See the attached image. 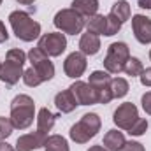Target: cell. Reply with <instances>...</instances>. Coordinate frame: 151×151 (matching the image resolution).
Masks as SVG:
<instances>
[{"mask_svg":"<svg viewBox=\"0 0 151 151\" xmlns=\"http://www.w3.org/2000/svg\"><path fill=\"white\" fill-rule=\"evenodd\" d=\"M11 121L14 125V128L18 130H27L34 119L37 118L35 116V102L30 95H16L11 102Z\"/></svg>","mask_w":151,"mask_h":151,"instance_id":"1","label":"cell"},{"mask_svg":"<svg viewBox=\"0 0 151 151\" xmlns=\"http://www.w3.org/2000/svg\"><path fill=\"white\" fill-rule=\"evenodd\" d=\"M9 23L14 35L23 42H32L40 37V23L32 19V16L25 11H12L9 14Z\"/></svg>","mask_w":151,"mask_h":151,"instance_id":"2","label":"cell"},{"mask_svg":"<svg viewBox=\"0 0 151 151\" xmlns=\"http://www.w3.org/2000/svg\"><path fill=\"white\" fill-rule=\"evenodd\" d=\"M53 23L58 28V32H62L65 35H77V34L83 32V28L86 25V19L77 11L69 7V9H60L55 14Z\"/></svg>","mask_w":151,"mask_h":151,"instance_id":"3","label":"cell"},{"mask_svg":"<svg viewBox=\"0 0 151 151\" xmlns=\"http://www.w3.org/2000/svg\"><path fill=\"white\" fill-rule=\"evenodd\" d=\"M128 58H130V47L127 46V42H113L107 47V55L104 58V70H107L109 74L123 72Z\"/></svg>","mask_w":151,"mask_h":151,"instance_id":"4","label":"cell"},{"mask_svg":"<svg viewBox=\"0 0 151 151\" xmlns=\"http://www.w3.org/2000/svg\"><path fill=\"white\" fill-rule=\"evenodd\" d=\"M37 47H40L47 56H60L67 49V37L62 32H47L39 37Z\"/></svg>","mask_w":151,"mask_h":151,"instance_id":"5","label":"cell"},{"mask_svg":"<svg viewBox=\"0 0 151 151\" xmlns=\"http://www.w3.org/2000/svg\"><path fill=\"white\" fill-rule=\"evenodd\" d=\"M137 119H139V111H137V106L132 102H123L121 106H118V109L113 114L114 125L119 130H128Z\"/></svg>","mask_w":151,"mask_h":151,"instance_id":"6","label":"cell"},{"mask_svg":"<svg viewBox=\"0 0 151 151\" xmlns=\"http://www.w3.org/2000/svg\"><path fill=\"white\" fill-rule=\"evenodd\" d=\"M69 90L72 91L77 106H93V104H97V90L91 84L76 79V83H72L69 86Z\"/></svg>","mask_w":151,"mask_h":151,"instance_id":"7","label":"cell"},{"mask_svg":"<svg viewBox=\"0 0 151 151\" xmlns=\"http://www.w3.org/2000/svg\"><path fill=\"white\" fill-rule=\"evenodd\" d=\"M88 67V62H86V55H83L81 51H74L70 53L65 62H63V72L67 77L70 79H79L81 76L84 74Z\"/></svg>","mask_w":151,"mask_h":151,"instance_id":"8","label":"cell"},{"mask_svg":"<svg viewBox=\"0 0 151 151\" xmlns=\"http://www.w3.org/2000/svg\"><path fill=\"white\" fill-rule=\"evenodd\" d=\"M132 32L137 42L151 44V18L144 14H134L132 16Z\"/></svg>","mask_w":151,"mask_h":151,"instance_id":"9","label":"cell"},{"mask_svg":"<svg viewBox=\"0 0 151 151\" xmlns=\"http://www.w3.org/2000/svg\"><path fill=\"white\" fill-rule=\"evenodd\" d=\"M46 139H47V135L39 130L32 132V134L19 135L16 141V151H35L39 148H44Z\"/></svg>","mask_w":151,"mask_h":151,"instance_id":"10","label":"cell"},{"mask_svg":"<svg viewBox=\"0 0 151 151\" xmlns=\"http://www.w3.org/2000/svg\"><path fill=\"white\" fill-rule=\"evenodd\" d=\"M23 67L16 65V63H11V62H4L2 67H0V81L4 84H9V86H14L19 79H23Z\"/></svg>","mask_w":151,"mask_h":151,"instance_id":"11","label":"cell"},{"mask_svg":"<svg viewBox=\"0 0 151 151\" xmlns=\"http://www.w3.org/2000/svg\"><path fill=\"white\" fill-rule=\"evenodd\" d=\"M79 51L86 56H93L100 51V37L91 34V32H86L83 34L79 39Z\"/></svg>","mask_w":151,"mask_h":151,"instance_id":"12","label":"cell"},{"mask_svg":"<svg viewBox=\"0 0 151 151\" xmlns=\"http://www.w3.org/2000/svg\"><path fill=\"white\" fill-rule=\"evenodd\" d=\"M55 106L58 107L60 113L69 114L77 107V102H76L72 91L67 88V90H62V91H58V93L55 95Z\"/></svg>","mask_w":151,"mask_h":151,"instance_id":"13","label":"cell"},{"mask_svg":"<svg viewBox=\"0 0 151 151\" xmlns=\"http://www.w3.org/2000/svg\"><path fill=\"white\" fill-rule=\"evenodd\" d=\"M56 118H58V116H56V114H53L49 109H47V107H42V109H39L37 118H35V121H37V130L47 135V134L53 130Z\"/></svg>","mask_w":151,"mask_h":151,"instance_id":"14","label":"cell"},{"mask_svg":"<svg viewBox=\"0 0 151 151\" xmlns=\"http://www.w3.org/2000/svg\"><path fill=\"white\" fill-rule=\"evenodd\" d=\"M86 32H91L95 35H106V28H107V16L104 14H93L90 18H86V25H84Z\"/></svg>","mask_w":151,"mask_h":151,"instance_id":"15","label":"cell"},{"mask_svg":"<svg viewBox=\"0 0 151 151\" xmlns=\"http://www.w3.org/2000/svg\"><path fill=\"white\" fill-rule=\"evenodd\" d=\"M125 142H127V139H125V135H123V132H119V130H109L106 135H104V148L107 151H121L123 150V146H125Z\"/></svg>","mask_w":151,"mask_h":151,"instance_id":"16","label":"cell"},{"mask_svg":"<svg viewBox=\"0 0 151 151\" xmlns=\"http://www.w3.org/2000/svg\"><path fill=\"white\" fill-rule=\"evenodd\" d=\"M72 9L77 11L84 19L97 14L99 11V0H72Z\"/></svg>","mask_w":151,"mask_h":151,"instance_id":"17","label":"cell"},{"mask_svg":"<svg viewBox=\"0 0 151 151\" xmlns=\"http://www.w3.org/2000/svg\"><path fill=\"white\" fill-rule=\"evenodd\" d=\"M111 79L113 77L107 70H93L88 77V84H91L95 90H100V88L111 86Z\"/></svg>","mask_w":151,"mask_h":151,"instance_id":"18","label":"cell"},{"mask_svg":"<svg viewBox=\"0 0 151 151\" xmlns=\"http://www.w3.org/2000/svg\"><path fill=\"white\" fill-rule=\"evenodd\" d=\"M111 14L114 18H118L121 23L128 21L130 16H132V9H130V4L127 0H116L111 7Z\"/></svg>","mask_w":151,"mask_h":151,"instance_id":"19","label":"cell"},{"mask_svg":"<svg viewBox=\"0 0 151 151\" xmlns=\"http://www.w3.org/2000/svg\"><path fill=\"white\" fill-rule=\"evenodd\" d=\"M69 135H70V139L77 142V144H86L90 139H93V135L86 130V127L79 121V123H76L70 127V132H69Z\"/></svg>","mask_w":151,"mask_h":151,"instance_id":"20","label":"cell"},{"mask_svg":"<svg viewBox=\"0 0 151 151\" xmlns=\"http://www.w3.org/2000/svg\"><path fill=\"white\" fill-rule=\"evenodd\" d=\"M35 70H37L39 77L42 79V83H46V81H51L53 77H55V65H53V62L49 60V58H44L42 62H39L35 65H32Z\"/></svg>","mask_w":151,"mask_h":151,"instance_id":"21","label":"cell"},{"mask_svg":"<svg viewBox=\"0 0 151 151\" xmlns=\"http://www.w3.org/2000/svg\"><path fill=\"white\" fill-rule=\"evenodd\" d=\"M44 151H70V148H69V142L65 137L55 134V135H47Z\"/></svg>","mask_w":151,"mask_h":151,"instance_id":"22","label":"cell"},{"mask_svg":"<svg viewBox=\"0 0 151 151\" xmlns=\"http://www.w3.org/2000/svg\"><path fill=\"white\" fill-rule=\"evenodd\" d=\"M81 123L86 127V130L95 137L99 132H100V127H102V119L97 113H86L81 118Z\"/></svg>","mask_w":151,"mask_h":151,"instance_id":"23","label":"cell"},{"mask_svg":"<svg viewBox=\"0 0 151 151\" xmlns=\"http://www.w3.org/2000/svg\"><path fill=\"white\" fill-rule=\"evenodd\" d=\"M130 86H128V81L125 77H113L111 79V91H113L114 99H123L127 93H128Z\"/></svg>","mask_w":151,"mask_h":151,"instance_id":"24","label":"cell"},{"mask_svg":"<svg viewBox=\"0 0 151 151\" xmlns=\"http://www.w3.org/2000/svg\"><path fill=\"white\" fill-rule=\"evenodd\" d=\"M142 70H144V65H142V62H141L139 58H135V56H130V58L127 60V63H125V69H123V72L127 76H130V77H139Z\"/></svg>","mask_w":151,"mask_h":151,"instance_id":"25","label":"cell"},{"mask_svg":"<svg viewBox=\"0 0 151 151\" xmlns=\"http://www.w3.org/2000/svg\"><path fill=\"white\" fill-rule=\"evenodd\" d=\"M5 60L11 62V63H16V65H19V67H23L28 58H27V53H25V51H21L19 47H16V49H9V51H7Z\"/></svg>","mask_w":151,"mask_h":151,"instance_id":"26","label":"cell"},{"mask_svg":"<svg viewBox=\"0 0 151 151\" xmlns=\"http://www.w3.org/2000/svg\"><path fill=\"white\" fill-rule=\"evenodd\" d=\"M23 83H25L27 86H30V88H35L39 84H42V79L39 77L37 70H35L34 67H30V69H27V70L23 72Z\"/></svg>","mask_w":151,"mask_h":151,"instance_id":"27","label":"cell"},{"mask_svg":"<svg viewBox=\"0 0 151 151\" xmlns=\"http://www.w3.org/2000/svg\"><path fill=\"white\" fill-rule=\"evenodd\" d=\"M121 27H123V23H121L118 18H114L113 14L109 12V14H107V28H106V37H113V35H116V34L121 30Z\"/></svg>","mask_w":151,"mask_h":151,"instance_id":"28","label":"cell"},{"mask_svg":"<svg viewBox=\"0 0 151 151\" xmlns=\"http://www.w3.org/2000/svg\"><path fill=\"white\" fill-rule=\"evenodd\" d=\"M146 130H148V121L144 119V118H139L127 132L132 135V137H141V135H144L146 134Z\"/></svg>","mask_w":151,"mask_h":151,"instance_id":"29","label":"cell"},{"mask_svg":"<svg viewBox=\"0 0 151 151\" xmlns=\"http://www.w3.org/2000/svg\"><path fill=\"white\" fill-rule=\"evenodd\" d=\"M14 130V125L11 121V118H5V116H0V141L7 139Z\"/></svg>","mask_w":151,"mask_h":151,"instance_id":"30","label":"cell"},{"mask_svg":"<svg viewBox=\"0 0 151 151\" xmlns=\"http://www.w3.org/2000/svg\"><path fill=\"white\" fill-rule=\"evenodd\" d=\"M27 58H28V62L32 63V65H35V63H39V62H42L44 58H49L40 47H32L28 53H27Z\"/></svg>","mask_w":151,"mask_h":151,"instance_id":"31","label":"cell"},{"mask_svg":"<svg viewBox=\"0 0 151 151\" xmlns=\"http://www.w3.org/2000/svg\"><path fill=\"white\" fill-rule=\"evenodd\" d=\"M113 99L114 97H113V91H111V86L97 90V104H109Z\"/></svg>","mask_w":151,"mask_h":151,"instance_id":"32","label":"cell"},{"mask_svg":"<svg viewBox=\"0 0 151 151\" xmlns=\"http://www.w3.org/2000/svg\"><path fill=\"white\" fill-rule=\"evenodd\" d=\"M121 151H146V150H144V146H142L141 142H137V141H127Z\"/></svg>","mask_w":151,"mask_h":151,"instance_id":"33","label":"cell"},{"mask_svg":"<svg viewBox=\"0 0 151 151\" xmlns=\"http://www.w3.org/2000/svg\"><path fill=\"white\" fill-rule=\"evenodd\" d=\"M139 81H141V84H142V86H148V88H151V67L144 69V70L141 72V76H139Z\"/></svg>","mask_w":151,"mask_h":151,"instance_id":"34","label":"cell"},{"mask_svg":"<svg viewBox=\"0 0 151 151\" xmlns=\"http://www.w3.org/2000/svg\"><path fill=\"white\" fill-rule=\"evenodd\" d=\"M141 104H142V109L146 111V114L151 116V91H146V93L141 97Z\"/></svg>","mask_w":151,"mask_h":151,"instance_id":"35","label":"cell"},{"mask_svg":"<svg viewBox=\"0 0 151 151\" xmlns=\"http://www.w3.org/2000/svg\"><path fill=\"white\" fill-rule=\"evenodd\" d=\"M7 39H9V32H7L5 25L0 21V44H2V42H7Z\"/></svg>","mask_w":151,"mask_h":151,"instance_id":"36","label":"cell"},{"mask_svg":"<svg viewBox=\"0 0 151 151\" xmlns=\"http://www.w3.org/2000/svg\"><path fill=\"white\" fill-rule=\"evenodd\" d=\"M0 151H16V148H12L9 142H4V141H0Z\"/></svg>","mask_w":151,"mask_h":151,"instance_id":"37","label":"cell"},{"mask_svg":"<svg viewBox=\"0 0 151 151\" xmlns=\"http://www.w3.org/2000/svg\"><path fill=\"white\" fill-rule=\"evenodd\" d=\"M137 4L142 9H151V0H137Z\"/></svg>","mask_w":151,"mask_h":151,"instance_id":"38","label":"cell"},{"mask_svg":"<svg viewBox=\"0 0 151 151\" xmlns=\"http://www.w3.org/2000/svg\"><path fill=\"white\" fill-rule=\"evenodd\" d=\"M88 151H107V150H106L102 144H97V146H90V148H88Z\"/></svg>","mask_w":151,"mask_h":151,"instance_id":"39","label":"cell"},{"mask_svg":"<svg viewBox=\"0 0 151 151\" xmlns=\"http://www.w3.org/2000/svg\"><path fill=\"white\" fill-rule=\"evenodd\" d=\"M18 4H21V5H32L35 0H16Z\"/></svg>","mask_w":151,"mask_h":151,"instance_id":"40","label":"cell"},{"mask_svg":"<svg viewBox=\"0 0 151 151\" xmlns=\"http://www.w3.org/2000/svg\"><path fill=\"white\" fill-rule=\"evenodd\" d=\"M150 60H151V51H150Z\"/></svg>","mask_w":151,"mask_h":151,"instance_id":"41","label":"cell"},{"mask_svg":"<svg viewBox=\"0 0 151 151\" xmlns=\"http://www.w3.org/2000/svg\"><path fill=\"white\" fill-rule=\"evenodd\" d=\"M2 2H4V0H0V5H2Z\"/></svg>","mask_w":151,"mask_h":151,"instance_id":"42","label":"cell"},{"mask_svg":"<svg viewBox=\"0 0 151 151\" xmlns=\"http://www.w3.org/2000/svg\"><path fill=\"white\" fill-rule=\"evenodd\" d=\"M0 67H2V62H0Z\"/></svg>","mask_w":151,"mask_h":151,"instance_id":"43","label":"cell"}]
</instances>
